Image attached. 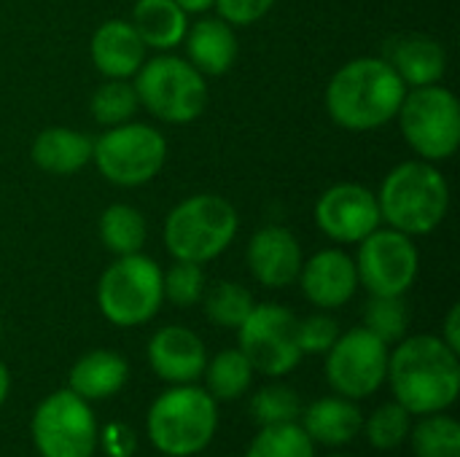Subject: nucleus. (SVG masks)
<instances>
[{
    "label": "nucleus",
    "instance_id": "nucleus-29",
    "mask_svg": "<svg viewBox=\"0 0 460 457\" xmlns=\"http://www.w3.org/2000/svg\"><path fill=\"white\" fill-rule=\"evenodd\" d=\"M245 457H315L313 439L296 423L264 426L251 442Z\"/></svg>",
    "mask_w": 460,
    "mask_h": 457
},
{
    "label": "nucleus",
    "instance_id": "nucleus-35",
    "mask_svg": "<svg viewBox=\"0 0 460 457\" xmlns=\"http://www.w3.org/2000/svg\"><path fill=\"white\" fill-rule=\"evenodd\" d=\"M296 337L302 353H326L337 342L340 326L329 315H310L296 323Z\"/></svg>",
    "mask_w": 460,
    "mask_h": 457
},
{
    "label": "nucleus",
    "instance_id": "nucleus-18",
    "mask_svg": "<svg viewBox=\"0 0 460 457\" xmlns=\"http://www.w3.org/2000/svg\"><path fill=\"white\" fill-rule=\"evenodd\" d=\"M89 54L105 78H132L146 62V43L129 22L108 19L94 30Z\"/></svg>",
    "mask_w": 460,
    "mask_h": 457
},
{
    "label": "nucleus",
    "instance_id": "nucleus-7",
    "mask_svg": "<svg viewBox=\"0 0 460 457\" xmlns=\"http://www.w3.org/2000/svg\"><path fill=\"white\" fill-rule=\"evenodd\" d=\"M164 302L162 269L146 253L116 256V261L100 275L97 304L105 321L119 329L148 323Z\"/></svg>",
    "mask_w": 460,
    "mask_h": 457
},
{
    "label": "nucleus",
    "instance_id": "nucleus-14",
    "mask_svg": "<svg viewBox=\"0 0 460 457\" xmlns=\"http://www.w3.org/2000/svg\"><path fill=\"white\" fill-rule=\"evenodd\" d=\"M315 224L329 240L358 245L383 224L377 194L361 183H334L315 202Z\"/></svg>",
    "mask_w": 460,
    "mask_h": 457
},
{
    "label": "nucleus",
    "instance_id": "nucleus-20",
    "mask_svg": "<svg viewBox=\"0 0 460 457\" xmlns=\"http://www.w3.org/2000/svg\"><path fill=\"white\" fill-rule=\"evenodd\" d=\"M94 140L70 127H46L32 140L30 156L49 175H75L92 162Z\"/></svg>",
    "mask_w": 460,
    "mask_h": 457
},
{
    "label": "nucleus",
    "instance_id": "nucleus-15",
    "mask_svg": "<svg viewBox=\"0 0 460 457\" xmlns=\"http://www.w3.org/2000/svg\"><path fill=\"white\" fill-rule=\"evenodd\" d=\"M296 280L302 286L305 299L321 310H340L358 291L356 261L340 248L318 250L315 256L302 261Z\"/></svg>",
    "mask_w": 460,
    "mask_h": 457
},
{
    "label": "nucleus",
    "instance_id": "nucleus-36",
    "mask_svg": "<svg viewBox=\"0 0 460 457\" xmlns=\"http://www.w3.org/2000/svg\"><path fill=\"white\" fill-rule=\"evenodd\" d=\"M272 5H275V0H216L213 3L218 16L224 22H229L232 27L256 24L259 19H264L272 11Z\"/></svg>",
    "mask_w": 460,
    "mask_h": 457
},
{
    "label": "nucleus",
    "instance_id": "nucleus-22",
    "mask_svg": "<svg viewBox=\"0 0 460 457\" xmlns=\"http://www.w3.org/2000/svg\"><path fill=\"white\" fill-rule=\"evenodd\" d=\"M388 62L396 70V75L404 81L407 89L439 83L442 75L447 73L445 46L429 35H407V38L396 40Z\"/></svg>",
    "mask_w": 460,
    "mask_h": 457
},
{
    "label": "nucleus",
    "instance_id": "nucleus-12",
    "mask_svg": "<svg viewBox=\"0 0 460 457\" xmlns=\"http://www.w3.org/2000/svg\"><path fill=\"white\" fill-rule=\"evenodd\" d=\"M356 272L358 286L372 296H404L420 272V250L415 237L396 229H375L358 242Z\"/></svg>",
    "mask_w": 460,
    "mask_h": 457
},
{
    "label": "nucleus",
    "instance_id": "nucleus-25",
    "mask_svg": "<svg viewBox=\"0 0 460 457\" xmlns=\"http://www.w3.org/2000/svg\"><path fill=\"white\" fill-rule=\"evenodd\" d=\"M97 232H100L105 250H111L113 256L140 253L148 240L146 215L137 207L124 205V202H113L102 210L97 221Z\"/></svg>",
    "mask_w": 460,
    "mask_h": 457
},
{
    "label": "nucleus",
    "instance_id": "nucleus-39",
    "mask_svg": "<svg viewBox=\"0 0 460 457\" xmlns=\"http://www.w3.org/2000/svg\"><path fill=\"white\" fill-rule=\"evenodd\" d=\"M183 13H205V11H210L213 8V3L216 0H172Z\"/></svg>",
    "mask_w": 460,
    "mask_h": 457
},
{
    "label": "nucleus",
    "instance_id": "nucleus-40",
    "mask_svg": "<svg viewBox=\"0 0 460 457\" xmlns=\"http://www.w3.org/2000/svg\"><path fill=\"white\" fill-rule=\"evenodd\" d=\"M8 391H11V374H8L5 364L0 361V407H3V401L8 399Z\"/></svg>",
    "mask_w": 460,
    "mask_h": 457
},
{
    "label": "nucleus",
    "instance_id": "nucleus-10",
    "mask_svg": "<svg viewBox=\"0 0 460 457\" xmlns=\"http://www.w3.org/2000/svg\"><path fill=\"white\" fill-rule=\"evenodd\" d=\"M296 323L299 318L280 304H256L237 326V350L248 358L253 372L264 377H283L294 372L305 356Z\"/></svg>",
    "mask_w": 460,
    "mask_h": 457
},
{
    "label": "nucleus",
    "instance_id": "nucleus-26",
    "mask_svg": "<svg viewBox=\"0 0 460 457\" xmlns=\"http://www.w3.org/2000/svg\"><path fill=\"white\" fill-rule=\"evenodd\" d=\"M202 374L208 380V393L216 401H237L253 382V366L240 350H221Z\"/></svg>",
    "mask_w": 460,
    "mask_h": 457
},
{
    "label": "nucleus",
    "instance_id": "nucleus-38",
    "mask_svg": "<svg viewBox=\"0 0 460 457\" xmlns=\"http://www.w3.org/2000/svg\"><path fill=\"white\" fill-rule=\"evenodd\" d=\"M450 350L460 353V304H453L447 318H445V326H442V337H439Z\"/></svg>",
    "mask_w": 460,
    "mask_h": 457
},
{
    "label": "nucleus",
    "instance_id": "nucleus-17",
    "mask_svg": "<svg viewBox=\"0 0 460 457\" xmlns=\"http://www.w3.org/2000/svg\"><path fill=\"white\" fill-rule=\"evenodd\" d=\"M154 374L170 385H191L208 366L205 342L186 326H164L148 342Z\"/></svg>",
    "mask_w": 460,
    "mask_h": 457
},
{
    "label": "nucleus",
    "instance_id": "nucleus-32",
    "mask_svg": "<svg viewBox=\"0 0 460 457\" xmlns=\"http://www.w3.org/2000/svg\"><path fill=\"white\" fill-rule=\"evenodd\" d=\"M410 428H412V415L399 401H391L377 407L369 415V420H364L361 431H367V439L375 450H396L410 436Z\"/></svg>",
    "mask_w": 460,
    "mask_h": 457
},
{
    "label": "nucleus",
    "instance_id": "nucleus-21",
    "mask_svg": "<svg viewBox=\"0 0 460 457\" xmlns=\"http://www.w3.org/2000/svg\"><path fill=\"white\" fill-rule=\"evenodd\" d=\"M302 428L305 434L326 447H342L348 442H353L361 428H364V415L361 409L345 399V396H329V399H318L315 404H310L307 409H302Z\"/></svg>",
    "mask_w": 460,
    "mask_h": 457
},
{
    "label": "nucleus",
    "instance_id": "nucleus-27",
    "mask_svg": "<svg viewBox=\"0 0 460 457\" xmlns=\"http://www.w3.org/2000/svg\"><path fill=\"white\" fill-rule=\"evenodd\" d=\"M410 439L418 457H460V426L450 415H423Z\"/></svg>",
    "mask_w": 460,
    "mask_h": 457
},
{
    "label": "nucleus",
    "instance_id": "nucleus-13",
    "mask_svg": "<svg viewBox=\"0 0 460 457\" xmlns=\"http://www.w3.org/2000/svg\"><path fill=\"white\" fill-rule=\"evenodd\" d=\"M388 356V345L369 329H350L340 334L337 342L326 350V380L340 396L350 401L367 399L385 382Z\"/></svg>",
    "mask_w": 460,
    "mask_h": 457
},
{
    "label": "nucleus",
    "instance_id": "nucleus-4",
    "mask_svg": "<svg viewBox=\"0 0 460 457\" xmlns=\"http://www.w3.org/2000/svg\"><path fill=\"white\" fill-rule=\"evenodd\" d=\"M240 218L221 194H191L164 218V248L175 261L208 264L237 237Z\"/></svg>",
    "mask_w": 460,
    "mask_h": 457
},
{
    "label": "nucleus",
    "instance_id": "nucleus-30",
    "mask_svg": "<svg viewBox=\"0 0 460 457\" xmlns=\"http://www.w3.org/2000/svg\"><path fill=\"white\" fill-rule=\"evenodd\" d=\"M137 94L135 86L127 78H108L102 86L94 89L92 94V116L97 124L102 127H119L124 121H129L137 110Z\"/></svg>",
    "mask_w": 460,
    "mask_h": 457
},
{
    "label": "nucleus",
    "instance_id": "nucleus-42",
    "mask_svg": "<svg viewBox=\"0 0 460 457\" xmlns=\"http://www.w3.org/2000/svg\"><path fill=\"white\" fill-rule=\"evenodd\" d=\"M332 457H348V455H332Z\"/></svg>",
    "mask_w": 460,
    "mask_h": 457
},
{
    "label": "nucleus",
    "instance_id": "nucleus-23",
    "mask_svg": "<svg viewBox=\"0 0 460 457\" xmlns=\"http://www.w3.org/2000/svg\"><path fill=\"white\" fill-rule=\"evenodd\" d=\"M129 380L127 361L113 350H92L70 369V391L84 401H102L116 396Z\"/></svg>",
    "mask_w": 460,
    "mask_h": 457
},
{
    "label": "nucleus",
    "instance_id": "nucleus-41",
    "mask_svg": "<svg viewBox=\"0 0 460 457\" xmlns=\"http://www.w3.org/2000/svg\"><path fill=\"white\" fill-rule=\"evenodd\" d=\"M0 337H3V321H0Z\"/></svg>",
    "mask_w": 460,
    "mask_h": 457
},
{
    "label": "nucleus",
    "instance_id": "nucleus-8",
    "mask_svg": "<svg viewBox=\"0 0 460 457\" xmlns=\"http://www.w3.org/2000/svg\"><path fill=\"white\" fill-rule=\"evenodd\" d=\"M92 162L108 183L137 189L162 172L167 162V140L151 124L124 121L108 127V132L94 140Z\"/></svg>",
    "mask_w": 460,
    "mask_h": 457
},
{
    "label": "nucleus",
    "instance_id": "nucleus-31",
    "mask_svg": "<svg viewBox=\"0 0 460 457\" xmlns=\"http://www.w3.org/2000/svg\"><path fill=\"white\" fill-rule=\"evenodd\" d=\"M364 329H369L385 345L402 342L410 329V310L404 296H372L364 310Z\"/></svg>",
    "mask_w": 460,
    "mask_h": 457
},
{
    "label": "nucleus",
    "instance_id": "nucleus-34",
    "mask_svg": "<svg viewBox=\"0 0 460 457\" xmlns=\"http://www.w3.org/2000/svg\"><path fill=\"white\" fill-rule=\"evenodd\" d=\"M164 299L175 307H194L205 294V269L194 261H175L167 272H162Z\"/></svg>",
    "mask_w": 460,
    "mask_h": 457
},
{
    "label": "nucleus",
    "instance_id": "nucleus-33",
    "mask_svg": "<svg viewBox=\"0 0 460 457\" xmlns=\"http://www.w3.org/2000/svg\"><path fill=\"white\" fill-rule=\"evenodd\" d=\"M251 415L253 420L264 426H283V423H296L302 415V399L296 391L286 385H267L261 388L253 401H251Z\"/></svg>",
    "mask_w": 460,
    "mask_h": 457
},
{
    "label": "nucleus",
    "instance_id": "nucleus-19",
    "mask_svg": "<svg viewBox=\"0 0 460 457\" xmlns=\"http://www.w3.org/2000/svg\"><path fill=\"white\" fill-rule=\"evenodd\" d=\"M186 54L189 62L202 75H224L234 67L240 43L234 35V27L229 22L218 19H199L186 30Z\"/></svg>",
    "mask_w": 460,
    "mask_h": 457
},
{
    "label": "nucleus",
    "instance_id": "nucleus-16",
    "mask_svg": "<svg viewBox=\"0 0 460 457\" xmlns=\"http://www.w3.org/2000/svg\"><path fill=\"white\" fill-rule=\"evenodd\" d=\"M245 261H248L251 275L264 288H286V286L296 283L305 256H302V245L291 229L270 224V226H261L251 237Z\"/></svg>",
    "mask_w": 460,
    "mask_h": 457
},
{
    "label": "nucleus",
    "instance_id": "nucleus-11",
    "mask_svg": "<svg viewBox=\"0 0 460 457\" xmlns=\"http://www.w3.org/2000/svg\"><path fill=\"white\" fill-rule=\"evenodd\" d=\"M97 436L89 401L70 388L46 396L32 415V442L40 457H92Z\"/></svg>",
    "mask_w": 460,
    "mask_h": 457
},
{
    "label": "nucleus",
    "instance_id": "nucleus-24",
    "mask_svg": "<svg viewBox=\"0 0 460 457\" xmlns=\"http://www.w3.org/2000/svg\"><path fill=\"white\" fill-rule=\"evenodd\" d=\"M189 13H183L172 0H137L129 24L146 43V48L170 51L183 43L189 30Z\"/></svg>",
    "mask_w": 460,
    "mask_h": 457
},
{
    "label": "nucleus",
    "instance_id": "nucleus-6",
    "mask_svg": "<svg viewBox=\"0 0 460 457\" xmlns=\"http://www.w3.org/2000/svg\"><path fill=\"white\" fill-rule=\"evenodd\" d=\"M137 102L164 124H191L208 108L205 75L181 57L159 54L135 73Z\"/></svg>",
    "mask_w": 460,
    "mask_h": 457
},
{
    "label": "nucleus",
    "instance_id": "nucleus-37",
    "mask_svg": "<svg viewBox=\"0 0 460 457\" xmlns=\"http://www.w3.org/2000/svg\"><path fill=\"white\" fill-rule=\"evenodd\" d=\"M105 444H108V453L113 457H129L135 450V439L124 426H111L105 431Z\"/></svg>",
    "mask_w": 460,
    "mask_h": 457
},
{
    "label": "nucleus",
    "instance_id": "nucleus-9",
    "mask_svg": "<svg viewBox=\"0 0 460 457\" xmlns=\"http://www.w3.org/2000/svg\"><path fill=\"white\" fill-rule=\"evenodd\" d=\"M407 145L426 162H445L456 156L460 145V102L458 97L439 86L407 89L396 113Z\"/></svg>",
    "mask_w": 460,
    "mask_h": 457
},
{
    "label": "nucleus",
    "instance_id": "nucleus-3",
    "mask_svg": "<svg viewBox=\"0 0 460 457\" xmlns=\"http://www.w3.org/2000/svg\"><path fill=\"white\" fill-rule=\"evenodd\" d=\"M377 207L383 224L407 234L423 237L442 226L450 210V186L442 170L426 159H410L396 164L380 191Z\"/></svg>",
    "mask_w": 460,
    "mask_h": 457
},
{
    "label": "nucleus",
    "instance_id": "nucleus-2",
    "mask_svg": "<svg viewBox=\"0 0 460 457\" xmlns=\"http://www.w3.org/2000/svg\"><path fill=\"white\" fill-rule=\"evenodd\" d=\"M407 94L404 81L383 57L345 62L326 86V113L348 132H372L391 124Z\"/></svg>",
    "mask_w": 460,
    "mask_h": 457
},
{
    "label": "nucleus",
    "instance_id": "nucleus-5",
    "mask_svg": "<svg viewBox=\"0 0 460 457\" xmlns=\"http://www.w3.org/2000/svg\"><path fill=\"white\" fill-rule=\"evenodd\" d=\"M218 401L191 385H175L164 391L148 409V439L167 457H191L202 453L218 426Z\"/></svg>",
    "mask_w": 460,
    "mask_h": 457
},
{
    "label": "nucleus",
    "instance_id": "nucleus-28",
    "mask_svg": "<svg viewBox=\"0 0 460 457\" xmlns=\"http://www.w3.org/2000/svg\"><path fill=\"white\" fill-rule=\"evenodd\" d=\"M202 299H205V312H208L210 323H216L221 329H237L256 307L251 291L232 280L216 283L208 294H202Z\"/></svg>",
    "mask_w": 460,
    "mask_h": 457
},
{
    "label": "nucleus",
    "instance_id": "nucleus-1",
    "mask_svg": "<svg viewBox=\"0 0 460 457\" xmlns=\"http://www.w3.org/2000/svg\"><path fill=\"white\" fill-rule=\"evenodd\" d=\"M385 380L410 415L423 417L445 412L460 393L458 353L431 334L404 337L388 356Z\"/></svg>",
    "mask_w": 460,
    "mask_h": 457
}]
</instances>
